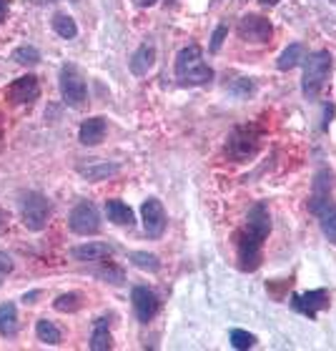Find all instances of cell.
Instances as JSON below:
<instances>
[{
    "label": "cell",
    "instance_id": "cell-38",
    "mask_svg": "<svg viewBox=\"0 0 336 351\" xmlns=\"http://www.w3.org/2000/svg\"><path fill=\"white\" fill-rule=\"evenodd\" d=\"M48 3H56V0H48Z\"/></svg>",
    "mask_w": 336,
    "mask_h": 351
},
{
    "label": "cell",
    "instance_id": "cell-4",
    "mask_svg": "<svg viewBox=\"0 0 336 351\" xmlns=\"http://www.w3.org/2000/svg\"><path fill=\"white\" fill-rule=\"evenodd\" d=\"M261 148V131L256 125H236L226 143V154L234 158L236 163H243L254 158Z\"/></svg>",
    "mask_w": 336,
    "mask_h": 351
},
{
    "label": "cell",
    "instance_id": "cell-27",
    "mask_svg": "<svg viewBox=\"0 0 336 351\" xmlns=\"http://www.w3.org/2000/svg\"><path fill=\"white\" fill-rule=\"evenodd\" d=\"M81 293H63V296H58V299H56V304H53V306L58 308V311H63V314H66V311H71V314H73V311H78V308H81Z\"/></svg>",
    "mask_w": 336,
    "mask_h": 351
},
{
    "label": "cell",
    "instance_id": "cell-2",
    "mask_svg": "<svg viewBox=\"0 0 336 351\" xmlns=\"http://www.w3.org/2000/svg\"><path fill=\"white\" fill-rule=\"evenodd\" d=\"M176 78L181 86H206L213 81V68L204 60L198 45H186L176 56Z\"/></svg>",
    "mask_w": 336,
    "mask_h": 351
},
{
    "label": "cell",
    "instance_id": "cell-11",
    "mask_svg": "<svg viewBox=\"0 0 336 351\" xmlns=\"http://www.w3.org/2000/svg\"><path fill=\"white\" fill-rule=\"evenodd\" d=\"M141 216H143V231L148 239H161L166 231V211L158 198H146L141 206Z\"/></svg>",
    "mask_w": 336,
    "mask_h": 351
},
{
    "label": "cell",
    "instance_id": "cell-35",
    "mask_svg": "<svg viewBox=\"0 0 336 351\" xmlns=\"http://www.w3.org/2000/svg\"><path fill=\"white\" fill-rule=\"evenodd\" d=\"M5 226H8V216H5V211H0V234L5 231Z\"/></svg>",
    "mask_w": 336,
    "mask_h": 351
},
{
    "label": "cell",
    "instance_id": "cell-24",
    "mask_svg": "<svg viewBox=\"0 0 336 351\" xmlns=\"http://www.w3.org/2000/svg\"><path fill=\"white\" fill-rule=\"evenodd\" d=\"M36 334L43 344H51V346L60 344V339H63V334H60L58 326H56L53 322H48V319H40V322L36 324Z\"/></svg>",
    "mask_w": 336,
    "mask_h": 351
},
{
    "label": "cell",
    "instance_id": "cell-28",
    "mask_svg": "<svg viewBox=\"0 0 336 351\" xmlns=\"http://www.w3.org/2000/svg\"><path fill=\"white\" fill-rule=\"evenodd\" d=\"M231 344H234V349H239V351L251 349V346H256V337L243 329H234L231 331Z\"/></svg>",
    "mask_w": 336,
    "mask_h": 351
},
{
    "label": "cell",
    "instance_id": "cell-20",
    "mask_svg": "<svg viewBox=\"0 0 336 351\" xmlns=\"http://www.w3.org/2000/svg\"><path fill=\"white\" fill-rule=\"evenodd\" d=\"M113 346V339H110L108 329V319H98L93 326V337H91V349L93 351H108Z\"/></svg>",
    "mask_w": 336,
    "mask_h": 351
},
{
    "label": "cell",
    "instance_id": "cell-19",
    "mask_svg": "<svg viewBox=\"0 0 336 351\" xmlns=\"http://www.w3.org/2000/svg\"><path fill=\"white\" fill-rule=\"evenodd\" d=\"M304 58H307V48L301 43H291L281 56H278L276 68L278 71H291V68H296L299 63H304Z\"/></svg>",
    "mask_w": 336,
    "mask_h": 351
},
{
    "label": "cell",
    "instance_id": "cell-21",
    "mask_svg": "<svg viewBox=\"0 0 336 351\" xmlns=\"http://www.w3.org/2000/svg\"><path fill=\"white\" fill-rule=\"evenodd\" d=\"M18 331V308L15 304H0V334L13 337Z\"/></svg>",
    "mask_w": 336,
    "mask_h": 351
},
{
    "label": "cell",
    "instance_id": "cell-33",
    "mask_svg": "<svg viewBox=\"0 0 336 351\" xmlns=\"http://www.w3.org/2000/svg\"><path fill=\"white\" fill-rule=\"evenodd\" d=\"M331 116H334V106H326V113H324V128H329Z\"/></svg>",
    "mask_w": 336,
    "mask_h": 351
},
{
    "label": "cell",
    "instance_id": "cell-1",
    "mask_svg": "<svg viewBox=\"0 0 336 351\" xmlns=\"http://www.w3.org/2000/svg\"><path fill=\"white\" fill-rule=\"evenodd\" d=\"M271 234V213L263 201L254 204L246 213V223L236 234V256H239V269L256 271L263 261V241Z\"/></svg>",
    "mask_w": 336,
    "mask_h": 351
},
{
    "label": "cell",
    "instance_id": "cell-7",
    "mask_svg": "<svg viewBox=\"0 0 336 351\" xmlns=\"http://www.w3.org/2000/svg\"><path fill=\"white\" fill-rule=\"evenodd\" d=\"M68 223H71V231L78 236H95L98 231H101V216H98V208H95L93 204H88V201L75 206L73 211H71Z\"/></svg>",
    "mask_w": 336,
    "mask_h": 351
},
{
    "label": "cell",
    "instance_id": "cell-5",
    "mask_svg": "<svg viewBox=\"0 0 336 351\" xmlns=\"http://www.w3.org/2000/svg\"><path fill=\"white\" fill-rule=\"evenodd\" d=\"M21 219H23V226L28 228V231H43L48 226V219H51V204H48V198L43 193H38V191L25 193L21 201Z\"/></svg>",
    "mask_w": 336,
    "mask_h": 351
},
{
    "label": "cell",
    "instance_id": "cell-8",
    "mask_svg": "<svg viewBox=\"0 0 336 351\" xmlns=\"http://www.w3.org/2000/svg\"><path fill=\"white\" fill-rule=\"evenodd\" d=\"M334 193V171L331 169H319L314 176V186H311V196H309V211L316 213L324 211L331 201Z\"/></svg>",
    "mask_w": 336,
    "mask_h": 351
},
{
    "label": "cell",
    "instance_id": "cell-12",
    "mask_svg": "<svg viewBox=\"0 0 336 351\" xmlns=\"http://www.w3.org/2000/svg\"><path fill=\"white\" fill-rule=\"evenodd\" d=\"M131 299H133V311H136L141 324H148L156 314H158L161 301H158V296H156L148 286H136L131 293Z\"/></svg>",
    "mask_w": 336,
    "mask_h": 351
},
{
    "label": "cell",
    "instance_id": "cell-32",
    "mask_svg": "<svg viewBox=\"0 0 336 351\" xmlns=\"http://www.w3.org/2000/svg\"><path fill=\"white\" fill-rule=\"evenodd\" d=\"M10 271H13V261H10L8 254L0 251V276H5V274H10Z\"/></svg>",
    "mask_w": 336,
    "mask_h": 351
},
{
    "label": "cell",
    "instance_id": "cell-18",
    "mask_svg": "<svg viewBox=\"0 0 336 351\" xmlns=\"http://www.w3.org/2000/svg\"><path fill=\"white\" fill-rule=\"evenodd\" d=\"M118 171H121V166H118V163L95 161V163H88V166H83L81 173L86 176L88 181H106V178H110V176H116Z\"/></svg>",
    "mask_w": 336,
    "mask_h": 351
},
{
    "label": "cell",
    "instance_id": "cell-25",
    "mask_svg": "<svg viewBox=\"0 0 336 351\" xmlns=\"http://www.w3.org/2000/svg\"><path fill=\"white\" fill-rule=\"evenodd\" d=\"M131 261L136 263L139 269L151 271V274H156V271L161 269V263H158V256H154V254H146V251H133V254H131Z\"/></svg>",
    "mask_w": 336,
    "mask_h": 351
},
{
    "label": "cell",
    "instance_id": "cell-3",
    "mask_svg": "<svg viewBox=\"0 0 336 351\" xmlns=\"http://www.w3.org/2000/svg\"><path fill=\"white\" fill-rule=\"evenodd\" d=\"M331 73V53L314 51L304 58V78H301V93L307 101H316L324 90Z\"/></svg>",
    "mask_w": 336,
    "mask_h": 351
},
{
    "label": "cell",
    "instance_id": "cell-29",
    "mask_svg": "<svg viewBox=\"0 0 336 351\" xmlns=\"http://www.w3.org/2000/svg\"><path fill=\"white\" fill-rule=\"evenodd\" d=\"M226 33H228V25H226V23H221L219 28L213 30V38H211V45H208V51L219 53L221 45H224V38H226Z\"/></svg>",
    "mask_w": 336,
    "mask_h": 351
},
{
    "label": "cell",
    "instance_id": "cell-22",
    "mask_svg": "<svg viewBox=\"0 0 336 351\" xmlns=\"http://www.w3.org/2000/svg\"><path fill=\"white\" fill-rule=\"evenodd\" d=\"M53 30H56L60 38H66V40H73V38L78 36V25H75V21L68 13L53 15Z\"/></svg>",
    "mask_w": 336,
    "mask_h": 351
},
{
    "label": "cell",
    "instance_id": "cell-23",
    "mask_svg": "<svg viewBox=\"0 0 336 351\" xmlns=\"http://www.w3.org/2000/svg\"><path fill=\"white\" fill-rule=\"evenodd\" d=\"M319 223H322V234L336 246V204H329L324 211H319Z\"/></svg>",
    "mask_w": 336,
    "mask_h": 351
},
{
    "label": "cell",
    "instance_id": "cell-16",
    "mask_svg": "<svg viewBox=\"0 0 336 351\" xmlns=\"http://www.w3.org/2000/svg\"><path fill=\"white\" fill-rule=\"evenodd\" d=\"M71 256L75 261H106V258L113 256V246H108V243H83V246H75L71 251Z\"/></svg>",
    "mask_w": 336,
    "mask_h": 351
},
{
    "label": "cell",
    "instance_id": "cell-9",
    "mask_svg": "<svg viewBox=\"0 0 336 351\" xmlns=\"http://www.w3.org/2000/svg\"><path fill=\"white\" fill-rule=\"evenodd\" d=\"M239 36L246 43H269L274 36V25L269 23V18L249 13L239 21Z\"/></svg>",
    "mask_w": 336,
    "mask_h": 351
},
{
    "label": "cell",
    "instance_id": "cell-31",
    "mask_svg": "<svg viewBox=\"0 0 336 351\" xmlns=\"http://www.w3.org/2000/svg\"><path fill=\"white\" fill-rule=\"evenodd\" d=\"M98 276H103V278H116V284H121V281H123V274H121V271L118 269H113V266H108V269H103V271H98Z\"/></svg>",
    "mask_w": 336,
    "mask_h": 351
},
{
    "label": "cell",
    "instance_id": "cell-10",
    "mask_svg": "<svg viewBox=\"0 0 336 351\" xmlns=\"http://www.w3.org/2000/svg\"><path fill=\"white\" fill-rule=\"evenodd\" d=\"M291 308L299 311L301 316L316 319L319 311L329 308V291H326V289H314V291H307V293H293Z\"/></svg>",
    "mask_w": 336,
    "mask_h": 351
},
{
    "label": "cell",
    "instance_id": "cell-14",
    "mask_svg": "<svg viewBox=\"0 0 336 351\" xmlns=\"http://www.w3.org/2000/svg\"><path fill=\"white\" fill-rule=\"evenodd\" d=\"M106 131H108V125H106V118L93 116V118H88V121H83V123H81L78 138H81L83 146H98V143L106 138Z\"/></svg>",
    "mask_w": 336,
    "mask_h": 351
},
{
    "label": "cell",
    "instance_id": "cell-36",
    "mask_svg": "<svg viewBox=\"0 0 336 351\" xmlns=\"http://www.w3.org/2000/svg\"><path fill=\"white\" fill-rule=\"evenodd\" d=\"M154 3H156V0H136V5H139V8H151Z\"/></svg>",
    "mask_w": 336,
    "mask_h": 351
},
{
    "label": "cell",
    "instance_id": "cell-26",
    "mask_svg": "<svg viewBox=\"0 0 336 351\" xmlns=\"http://www.w3.org/2000/svg\"><path fill=\"white\" fill-rule=\"evenodd\" d=\"M13 60L21 63V66H36L38 60H40V53H38V48H33V45H21V48L13 51Z\"/></svg>",
    "mask_w": 336,
    "mask_h": 351
},
{
    "label": "cell",
    "instance_id": "cell-34",
    "mask_svg": "<svg viewBox=\"0 0 336 351\" xmlns=\"http://www.w3.org/2000/svg\"><path fill=\"white\" fill-rule=\"evenodd\" d=\"M5 15H8V0H0V23L5 21Z\"/></svg>",
    "mask_w": 336,
    "mask_h": 351
},
{
    "label": "cell",
    "instance_id": "cell-30",
    "mask_svg": "<svg viewBox=\"0 0 336 351\" xmlns=\"http://www.w3.org/2000/svg\"><path fill=\"white\" fill-rule=\"evenodd\" d=\"M236 95H241V98H246L249 93H254V83H251V78H239V83H236L234 88H231Z\"/></svg>",
    "mask_w": 336,
    "mask_h": 351
},
{
    "label": "cell",
    "instance_id": "cell-39",
    "mask_svg": "<svg viewBox=\"0 0 336 351\" xmlns=\"http://www.w3.org/2000/svg\"><path fill=\"white\" fill-rule=\"evenodd\" d=\"M331 3H336V0H331Z\"/></svg>",
    "mask_w": 336,
    "mask_h": 351
},
{
    "label": "cell",
    "instance_id": "cell-37",
    "mask_svg": "<svg viewBox=\"0 0 336 351\" xmlns=\"http://www.w3.org/2000/svg\"><path fill=\"white\" fill-rule=\"evenodd\" d=\"M261 5H266V8H271V5H276V3H281V0H259Z\"/></svg>",
    "mask_w": 336,
    "mask_h": 351
},
{
    "label": "cell",
    "instance_id": "cell-17",
    "mask_svg": "<svg viewBox=\"0 0 336 351\" xmlns=\"http://www.w3.org/2000/svg\"><path fill=\"white\" fill-rule=\"evenodd\" d=\"M106 216H108V221L116 223V226H133V221H136L131 206H125L123 201H118V198L106 201Z\"/></svg>",
    "mask_w": 336,
    "mask_h": 351
},
{
    "label": "cell",
    "instance_id": "cell-15",
    "mask_svg": "<svg viewBox=\"0 0 336 351\" xmlns=\"http://www.w3.org/2000/svg\"><path fill=\"white\" fill-rule=\"evenodd\" d=\"M156 63V45L154 43H143L139 51L133 53L131 60H128V68H131L133 75H146Z\"/></svg>",
    "mask_w": 336,
    "mask_h": 351
},
{
    "label": "cell",
    "instance_id": "cell-13",
    "mask_svg": "<svg viewBox=\"0 0 336 351\" xmlns=\"http://www.w3.org/2000/svg\"><path fill=\"white\" fill-rule=\"evenodd\" d=\"M38 95H40V86H38L36 75H23L8 88V98L13 103H33Z\"/></svg>",
    "mask_w": 336,
    "mask_h": 351
},
{
    "label": "cell",
    "instance_id": "cell-6",
    "mask_svg": "<svg viewBox=\"0 0 336 351\" xmlns=\"http://www.w3.org/2000/svg\"><path fill=\"white\" fill-rule=\"evenodd\" d=\"M60 95H63L66 106H71V108H81L83 103H86L88 98L86 81H83V75L73 66L60 68Z\"/></svg>",
    "mask_w": 336,
    "mask_h": 351
}]
</instances>
